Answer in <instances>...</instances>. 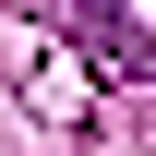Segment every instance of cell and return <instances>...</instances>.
Masks as SVG:
<instances>
[{
  "label": "cell",
  "instance_id": "obj_1",
  "mask_svg": "<svg viewBox=\"0 0 156 156\" xmlns=\"http://www.w3.org/2000/svg\"><path fill=\"white\" fill-rule=\"evenodd\" d=\"M84 48H96L108 72H132V84H156V36H144L132 12H120V0H96V12H84Z\"/></svg>",
  "mask_w": 156,
  "mask_h": 156
}]
</instances>
